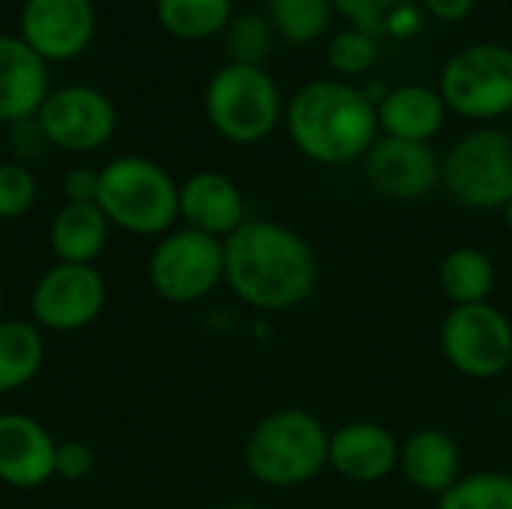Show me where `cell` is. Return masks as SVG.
I'll use <instances>...</instances> for the list:
<instances>
[{
  "instance_id": "6da1fadb",
  "label": "cell",
  "mask_w": 512,
  "mask_h": 509,
  "mask_svg": "<svg viewBox=\"0 0 512 509\" xmlns=\"http://www.w3.org/2000/svg\"><path fill=\"white\" fill-rule=\"evenodd\" d=\"M318 255L294 228L273 219H246L225 240V285L258 312L303 306L318 288Z\"/></svg>"
},
{
  "instance_id": "7a4b0ae2",
  "label": "cell",
  "mask_w": 512,
  "mask_h": 509,
  "mask_svg": "<svg viewBox=\"0 0 512 509\" xmlns=\"http://www.w3.org/2000/svg\"><path fill=\"white\" fill-rule=\"evenodd\" d=\"M291 144L315 165L342 168L363 162L381 138L378 108L363 87L342 78H315L297 87L282 117Z\"/></svg>"
},
{
  "instance_id": "3957f363",
  "label": "cell",
  "mask_w": 512,
  "mask_h": 509,
  "mask_svg": "<svg viewBox=\"0 0 512 509\" xmlns=\"http://www.w3.org/2000/svg\"><path fill=\"white\" fill-rule=\"evenodd\" d=\"M330 432L306 408L264 414L243 447L246 471L267 489H297L327 468Z\"/></svg>"
},
{
  "instance_id": "277c9868",
  "label": "cell",
  "mask_w": 512,
  "mask_h": 509,
  "mask_svg": "<svg viewBox=\"0 0 512 509\" xmlns=\"http://www.w3.org/2000/svg\"><path fill=\"white\" fill-rule=\"evenodd\" d=\"M96 204L111 228L159 240L180 222V183L156 159L126 153L99 168Z\"/></svg>"
},
{
  "instance_id": "5b68a950",
  "label": "cell",
  "mask_w": 512,
  "mask_h": 509,
  "mask_svg": "<svg viewBox=\"0 0 512 509\" xmlns=\"http://www.w3.org/2000/svg\"><path fill=\"white\" fill-rule=\"evenodd\" d=\"M204 111L216 135L246 147L273 135L285 117V102L264 66L225 63L204 87Z\"/></svg>"
},
{
  "instance_id": "8992f818",
  "label": "cell",
  "mask_w": 512,
  "mask_h": 509,
  "mask_svg": "<svg viewBox=\"0 0 512 509\" xmlns=\"http://www.w3.org/2000/svg\"><path fill=\"white\" fill-rule=\"evenodd\" d=\"M441 186L465 210H504L512 201V135L483 126L441 156Z\"/></svg>"
},
{
  "instance_id": "52a82bcc",
  "label": "cell",
  "mask_w": 512,
  "mask_h": 509,
  "mask_svg": "<svg viewBox=\"0 0 512 509\" xmlns=\"http://www.w3.org/2000/svg\"><path fill=\"white\" fill-rule=\"evenodd\" d=\"M447 111L465 120H498L512 111V48L474 42L459 48L441 69L438 84Z\"/></svg>"
},
{
  "instance_id": "ba28073f",
  "label": "cell",
  "mask_w": 512,
  "mask_h": 509,
  "mask_svg": "<svg viewBox=\"0 0 512 509\" xmlns=\"http://www.w3.org/2000/svg\"><path fill=\"white\" fill-rule=\"evenodd\" d=\"M147 279L165 303H198L225 282V240L180 225L156 240Z\"/></svg>"
},
{
  "instance_id": "9c48e42d",
  "label": "cell",
  "mask_w": 512,
  "mask_h": 509,
  "mask_svg": "<svg viewBox=\"0 0 512 509\" xmlns=\"http://www.w3.org/2000/svg\"><path fill=\"white\" fill-rule=\"evenodd\" d=\"M441 351L471 381L501 378L512 366V321L495 303L453 306L441 324Z\"/></svg>"
},
{
  "instance_id": "30bf717a",
  "label": "cell",
  "mask_w": 512,
  "mask_h": 509,
  "mask_svg": "<svg viewBox=\"0 0 512 509\" xmlns=\"http://www.w3.org/2000/svg\"><path fill=\"white\" fill-rule=\"evenodd\" d=\"M108 300V285L93 264L54 261L30 291V315L39 330L75 333L90 327Z\"/></svg>"
},
{
  "instance_id": "8fae6325",
  "label": "cell",
  "mask_w": 512,
  "mask_h": 509,
  "mask_svg": "<svg viewBox=\"0 0 512 509\" xmlns=\"http://www.w3.org/2000/svg\"><path fill=\"white\" fill-rule=\"evenodd\" d=\"M48 144L63 153L102 150L117 132V108L93 84L54 87L36 114Z\"/></svg>"
},
{
  "instance_id": "7c38bea8",
  "label": "cell",
  "mask_w": 512,
  "mask_h": 509,
  "mask_svg": "<svg viewBox=\"0 0 512 509\" xmlns=\"http://www.w3.org/2000/svg\"><path fill=\"white\" fill-rule=\"evenodd\" d=\"M18 36L45 63L75 60L96 39V6L93 0H24Z\"/></svg>"
},
{
  "instance_id": "4fadbf2b",
  "label": "cell",
  "mask_w": 512,
  "mask_h": 509,
  "mask_svg": "<svg viewBox=\"0 0 512 509\" xmlns=\"http://www.w3.org/2000/svg\"><path fill=\"white\" fill-rule=\"evenodd\" d=\"M363 177L387 201H423L441 189V156L432 144L381 135L363 156Z\"/></svg>"
},
{
  "instance_id": "5bb4252c",
  "label": "cell",
  "mask_w": 512,
  "mask_h": 509,
  "mask_svg": "<svg viewBox=\"0 0 512 509\" xmlns=\"http://www.w3.org/2000/svg\"><path fill=\"white\" fill-rule=\"evenodd\" d=\"M402 441L381 423L354 420L330 432L327 468L354 486H372L399 471Z\"/></svg>"
},
{
  "instance_id": "9a60e30c",
  "label": "cell",
  "mask_w": 512,
  "mask_h": 509,
  "mask_svg": "<svg viewBox=\"0 0 512 509\" xmlns=\"http://www.w3.org/2000/svg\"><path fill=\"white\" fill-rule=\"evenodd\" d=\"M246 219V198L228 174L207 168L180 183V222L186 228L228 240Z\"/></svg>"
},
{
  "instance_id": "2e32d148",
  "label": "cell",
  "mask_w": 512,
  "mask_h": 509,
  "mask_svg": "<svg viewBox=\"0 0 512 509\" xmlns=\"http://www.w3.org/2000/svg\"><path fill=\"white\" fill-rule=\"evenodd\" d=\"M57 441L27 414H0V483L9 489H39L54 480Z\"/></svg>"
},
{
  "instance_id": "e0dca14e",
  "label": "cell",
  "mask_w": 512,
  "mask_h": 509,
  "mask_svg": "<svg viewBox=\"0 0 512 509\" xmlns=\"http://www.w3.org/2000/svg\"><path fill=\"white\" fill-rule=\"evenodd\" d=\"M48 63L12 33H0V123L33 120L51 93Z\"/></svg>"
},
{
  "instance_id": "ac0fdd59",
  "label": "cell",
  "mask_w": 512,
  "mask_h": 509,
  "mask_svg": "<svg viewBox=\"0 0 512 509\" xmlns=\"http://www.w3.org/2000/svg\"><path fill=\"white\" fill-rule=\"evenodd\" d=\"M399 471L411 489L441 498L462 480V447L444 429H417L402 441Z\"/></svg>"
},
{
  "instance_id": "d6986e66",
  "label": "cell",
  "mask_w": 512,
  "mask_h": 509,
  "mask_svg": "<svg viewBox=\"0 0 512 509\" xmlns=\"http://www.w3.org/2000/svg\"><path fill=\"white\" fill-rule=\"evenodd\" d=\"M447 102L438 87L429 84H399L378 105V126L387 138L432 144V138L447 123Z\"/></svg>"
},
{
  "instance_id": "ffe728a7",
  "label": "cell",
  "mask_w": 512,
  "mask_h": 509,
  "mask_svg": "<svg viewBox=\"0 0 512 509\" xmlns=\"http://www.w3.org/2000/svg\"><path fill=\"white\" fill-rule=\"evenodd\" d=\"M111 234V222L99 210V204H75L66 201L48 228V243L57 261L63 264H96L105 252Z\"/></svg>"
},
{
  "instance_id": "44dd1931",
  "label": "cell",
  "mask_w": 512,
  "mask_h": 509,
  "mask_svg": "<svg viewBox=\"0 0 512 509\" xmlns=\"http://www.w3.org/2000/svg\"><path fill=\"white\" fill-rule=\"evenodd\" d=\"M495 282H498L495 261L489 258V252L477 246H456L441 258L438 285L453 306L492 303Z\"/></svg>"
},
{
  "instance_id": "7402d4cb",
  "label": "cell",
  "mask_w": 512,
  "mask_h": 509,
  "mask_svg": "<svg viewBox=\"0 0 512 509\" xmlns=\"http://www.w3.org/2000/svg\"><path fill=\"white\" fill-rule=\"evenodd\" d=\"M45 366V339L33 321H0V396L27 387Z\"/></svg>"
},
{
  "instance_id": "603a6c76",
  "label": "cell",
  "mask_w": 512,
  "mask_h": 509,
  "mask_svg": "<svg viewBox=\"0 0 512 509\" xmlns=\"http://www.w3.org/2000/svg\"><path fill=\"white\" fill-rule=\"evenodd\" d=\"M231 18V0H156V21L162 24V30L186 42L219 36Z\"/></svg>"
},
{
  "instance_id": "cb8c5ba5",
  "label": "cell",
  "mask_w": 512,
  "mask_h": 509,
  "mask_svg": "<svg viewBox=\"0 0 512 509\" xmlns=\"http://www.w3.org/2000/svg\"><path fill=\"white\" fill-rule=\"evenodd\" d=\"M333 0H267V18L288 45H312L333 21Z\"/></svg>"
},
{
  "instance_id": "d4e9b609",
  "label": "cell",
  "mask_w": 512,
  "mask_h": 509,
  "mask_svg": "<svg viewBox=\"0 0 512 509\" xmlns=\"http://www.w3.org/2000/svg\"><path fill=\"white\" fill-rule=\"evenodd\" d=\"M276 42V30L267 15L261 12H240L222 30V48L228 63L264 66Z\"/></svg>"
},
{
  "instance_id": "484cf974",
  "label": "cell",
  "mask_w": 512,
  "mask_h": 509,
  "mask_svg": "<svg viewBox=\"0 0 512 509\" xmlns=\"http://www.w3.org/2000/svg\"><path fill=\"white\" fill-rule=\"evenodd\" d=\"M438 509H512V474H462V480L438 498Z\"/></svg>"
},
{
  "instance_id": "4316f807",
  "label": "cell",
  "mask_w": 512,
  "mask_h": 509,
  "mask_svg": "<svg viewBox=\"0 0 512 509\" xmlns=\"http://www.w3.org/2000/svg\"><path fill=\"white\" fill-rule=\"evenodd\" d=\"M378 60V39L375 33L363 30V27H345L339 30L330 45H327V63L330 69L345 81V78H357L366 75Z\"/></svg>"
},
{
  "instance_id": "83f0119b",
  "label": "cell",
  "mask_w": 512,
  "mask_h": 509,
  "mask_svg": "<svg viewBox=\"0 0 512 509\" xmlns=\"http://www.w3.org/2000/svg\"><path fill=\"white\" fill-rule=\"evenodd\" d=\"M36 198H39V186L33 171L15 159L0 162V219L3 222L21 219L24 213L33 210Z\"/></svg>"
},
{
  "instance_id": "f1b7e54d",
  "label": "cell",
  "mask_w": 512,
  "mask_h": 509,
  "mask_svg": "<svg viewBox=\"0 0 512 509\" xmlns=\"http://www.w3.org/2000/svg\"><path fill=\"white\" fill-rule=\"evenodd\" d=\"M96 468V453L84 441H57L54 453V477L66 483H81L93 474Z\"/></svg>"
},
{
  "instance_id": "f546056e",
  "label": "cell",
  "mask_w": 512,
  "mask_h": 509,
  "mask_svg": "<svg viewBox=\"0 0 512 509\" xmlns=\"http://www.w3.org/2000/svg\"><path fill=\"white\" fill-rule=\"evenodd\" d=\"M336 12H342L354 27H363L378 36L387 27V15L402 6V0H333Z\"/></svg>"
},
{
  "instance_id": "4dcf8cb0",
  "label": "cell",
  "mask_w": 512,
  "mask_h": 509,
  "mask_svg": "<svg viewBox=\"0 0 512 509\" xmlns=\"http://www.w3.org/2000/svg\"><path fill=\"white\" fill-rule=\"evenodd\" d=\"M9 147L15 153V162L27 165V159H36L42 156V150H48V138L39 126V120H21V123H12L9 126Z\"/></svg>"
},
{
  "instance_id": "1f68e13d",
  "label": "cell",
  "mask_w": 512,
  "mask_h": 509,
  "mask_svg": "<svg viewBox=\"0 0 512 509\" xmlns=\"http://www.w3.org/2000/svg\"><path fill=\"white\" fill-rule=\"evenodd\" d=\"M63 195H66V201H75V204H96L99 168H87V165L69 168L63 177Z\"/></svg>"
},
{
  "instance_id": "d6a6232c",
  "label": "cell",
  "mask_w": 512,
  "mask_h": 509,
  "mask_svg": "<svg viewBox=\"0 0 512 509\" xmlns=\"http://www.w3.org/2000/svg\"><path fill=\"white\" fill-rule=\"evenodd\" d=\"M423 9L429 15H435L438 21H447V24H456V21H465L480 0H420Z\"/></svg>"
},
{
  "instance_id": "836d02e7",
  "label": "cell",
  "mask_w": 512,
  "mask_h": 509,
  "mask_svg": "<svg viewBox=\"0 0 512 509\" xmlns=\"http://www.w3.org/2000/svg\"><path fill=\"white\" fill-rule=\"evenodd\" d=\"M420 27V18L411 12V9H405V6H396L390 15H387V30H393L396 36H408L411 30H417Z\"/></svg>"
},
{
  "instance_id": "e575fe53",
  "label": "cell",
  "mask_w": 512,
  "mask_h": 509,
  "mask_svg": "<svg viewBox=\"0 0 512 509\" xmlns=\"http://www.w3.org/2000/svg\"><path fill=\"white\" fill-rule=\"evenodd\" d=\"M216 509H261V507H255V504H222V507H216Z\"/></svg>"
},
{
  "instance_id": "d590c367",
  "label": "cell",
  "mask_w": 512,
  "mask_h": 509,
  "mask_svg": "<svg viewBox=\"0 0 512 509\" xmlns=\"http://www.w3.org/2000/svg\"><path fill=\"white\" fill-rule=\"evenodd\" d=\"M504 219H507V228H510V234H512V201L504 207Z\"/></svg>"
},
{
  "instance_id": "8d00e7d4",
  "label": "cell",
  "mask_w": 512,
  "mask_h": 509,
  "mask_svg": "<svg viewBox=\"0 0 512 509\" xmlns=\"http://www.w3.org/2000/svg\"><path fill=\"white\" fill-rule=\"evenodd\" d=\"M0 309H3V300H0ZM0 321H3V318H0Z\"/></svg>"
}]
</instances>
